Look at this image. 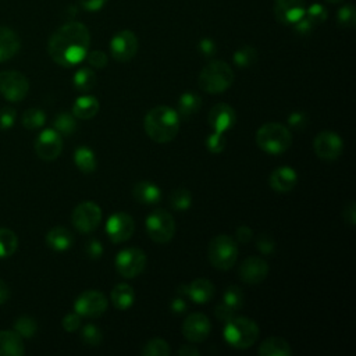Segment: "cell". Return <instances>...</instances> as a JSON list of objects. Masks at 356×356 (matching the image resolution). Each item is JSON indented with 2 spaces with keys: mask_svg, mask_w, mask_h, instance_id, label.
<instances>
[{
  "mask_svg": "<svg viewBox=\"0 0 356 356\" xmlns=\"http://www.w3.org/2000/svg\"><path fill=\"white\" fill-rule=\"evenodd\" d=\"M343 220L349 225H355L356 221V206L353 200H349L343 207Z\"/></svg>",
  "mask_w": 356,
  "mask_h": 356,
  "instance_id": "obj_52",
  "label": "cell"
},
{
  "mask_svg": "<svg viewBox=\"0 0 356 356\" xmlns=\"http://www.w3.org/2000/svg\"><path fill=\"white\" fill-rule=\"evenodd\" d=\"M108 306L107 298L95 289L83 291L74 303V312H76L81 317L96 318L100 317Z\"/></svg>",
  "mask_w": 356,
  "mask_h": 356,
  "instance_id": "obj_10",
  "label": "cell"
},
{
  "mask_svg": "<svg viewBox=\"0 0 356 356\" xmlns=\"http://www.w3.org/2000/svg\"><path fill=\"white\" fill-rule=\"evenodd\" d=\"M46 243L56 252H64L74 243V235L65 227H54L46 234Z\"/></svg>",
  "mask_w": 356,
  "mask_h": 356,
  "instance_id": "obj_26",
  "label": "cell"
},
{
  "mask_svg": "<svg viewBox=\"0 0 356 356\" xmlns=\"http://www.w3.org/2000/svg\"><path fill=\"white\" fill-rule=\"evenodd\" d=\"M63 328L68 332H74L76 331L79 327H81V316L76 313V312H72V313H68L64 316L63 321Z\"/></svg>",
  "mask_w": 356,
  "mask_h": 356,
  "instance_id": "obj_47",
  "label": "cell"
},
{
  "mask_svg": "<svg viewBox=\"0 0 356 356\" xmlns=\"http://www.w3.org/2000/svg\"><path fill=\"white\" fill-rule=\"evenodd\" d=\"M313 149L318 159L332 161L341 156L343 150V142L337 132L323 131L314 138Z\"/></svg>",
  "mask_w": 356,
  "mask_h": 356,
  "instance_id": "obj_13",
  "label": "cell"
},
{
  "mask_svg": "<svg viewBox=\"0 0 356 356\" xmlns=\"http://www.w3.org/2000/svg\"><path fill=\"white\" fill-rule=\"evenodd\" d=\"M232 58H234V63H235L239 68H248V67H250V65H253V64L256 63V60H257V51H256L254 47L245 44V46L239 47V49L234 53Z\"/></svg>",
  "mask_w": 356,
  "mask_h": 356,
  "instance_id": "obj_35",
  "label": "cell"
},
{
  "mask_svg": "<svg viewBox=\"0 0 356 356\" xmlns=\"http://www.w3.org/2000/svg\"><path fill=\"white\" fill-rule=\"evenodd\" d=\"M327 1H330V3H341L343 0H327Z\"/></svg>",
  "mask_w": 356,
  "mask_h": 356,
  "instance_id": "obj_58",
  "label": "cell"
},
{
  "mask_svg": "<svg viewBox=\"0 0 356 356\" xmlns=\"http://www.w3.org/2000/svg\"><path fill=\"white\" fill-rule=\"evenodd\" d=\"M260 356H291V345L281 337H268L259 346Z\"/></svg>",
  "mask_w": 356,
  "mask_h": 356,
  "instance_id": "obj_27",
  "label": "cell"
},
{
  "mask_svg": "<svg viewBox=\"0 0 356 356\" xmlns=\"http://www.w3.org/2000/svg\"><path fill=\"white\" fill-rule=\"evenodd\" d=\"M257 146L268 154H281L292 143L289 129L280 122H266L256 132Z\"/></svg>",
  "mask_w": 356,
  "mask_h": 356,
  "instance_id": "obj_5",
  "label": "cell"
},
{
  "mask_svg": "<svg viewBox=\"0 0 356 356\" xmlns=\"http://www.w3.org/2000/svg\"><path fill=\"white\" fill-rule=\"evenodd\" d=\"M206 147L211 153L222 152L224 147H225V136H224V134L214 132V131L211 134H209V136L206 139Z\"/></svg>",
  "mask_w": 356,
  "mask_h": 356,
  "instance_id": "obj_43",
  "label": "cell"
},
{
  "mask_svg": "<svg viewBox=\"0 0 356 356\" xmlns=\"http://www.w3.org/2000/svg\"><path fill=\"white\" fill-rule=\"evenodd\" d=\"M140 353L143 356H170L171 349L167 341L161 338H153L143 345Z\"/></svg>",
  "mask_w": 356,
  "mask_h": 356,
  "instance_id": "obj_34",
  "label": "cell"
},
{
  "mask_svg": "<svg viewBox=\"0 0 356 356\" xmlns=\"http://www.w3.org/2000/svg\"><path fill=\"white\" fill-rule=\"evenodd\" d=\"M214 314H216V317H217L220 321L227 323L228 320H231V318L234 317L235 312L231 310L228 306H225V305L221 302L220 305H217V307H216V310H214Z\"/></svg>",
  "mask_w": 356,
  "mask_h": 356,
  "instance_id": "obj_50",
  "label": "cell"
},
{
  "mask_svg": "<svg viewBox=\"0 0 356 356\" xmlns=\"http://www.w3.org/2000/svg\"><path fill=\"white\" fill-rule=\"evenodd\" d=\"M338 24L342 28H353L356 24V11L352 4H346L339 8L338 11Z\"/></svg>",
  "mask_w": 356,
  "mask_h": 356,
  "instance_id": "obj_41",
  "label": "cell"
},
{
  "mask_svg": "<svg viewBox=\"0 0 356 356\" xmlns=\"http://www.w3.org/2000/svg\"><path fill=\"white\" fill-rule=\"evenodd\" d=\"M81 338L83 341L85 345L88 346H97L102 343L103 341V335H102V331L93 325V324H86L82 331H81Z\"/></svg>",
  "mask_w": 356,
  "mask_h": 356,
  "instance_id": "obj_40",
  "label": "cell"
},
{
  "mask_svg": "<svg viewBox=\"0 0 356 356\" xmlns=\"http://www.w3.org/2000/svg\"><path fill=\"white\" fill-rule=\"evenodd\" d=\"M18 248V238L14 231L8 228H0V259L10 257Z\"/></svg>",
  "mask_w": 356,
  "mask_h": 356,
  "instance_id": "obj_32",
  "label": "cell"
},
{
  "mask_svg": "<svg viewBox=\"0 0 356 356\" xmlns=\"http://www.w3.org/2000/svg\"><path fill=\"white\" fill-rule=\"evenodd\" d=\"M96 81H97V78H96L95 71L88 68V67H83V68H79L74 74L72 83H74L76 90H79V92H89L90 89L95 88Z\"/></svg>",
  "mask_w": 356,
  "mask_h": 356,
  "instance_id": "obj_31",
  "label": "cell"
},
{
  "mask_svg": "<svg viewBox=\"0 0 356 356\" xmlns=\"http://www.w3.org/2000/svg\"><path fill=\"white\" fill-rule=\"evenodd\" d=\"M38 330L36 321L29 316H21L14 321V331L22 338H32Z\"/></svg>",
  "mask_w": 356,
  "mask_h": 356,
  "instance_id": "obj_39",
  "label": "cell"
},
{
  "mask_svg": "<svg viewBox=\"0 0 356 356\" xmlns=\"http://www.w3.org/2000/svg\"><path fill=\"white\" fill-rule=\"evenodd\" d=\"M211 330L210 320L203 313H191L184 324H182V334L186 341L191 343H197L204 341Z\"/></svg>",
  "mask_w": 356,
  "mask_h": 356,
  "instance_id": "obj_16",
  "label": "cell"
},
{
  "mask_svg": "<svg viewBox=\"0 0 356 356\" xmlns=\"http://www.w3.org/2000/svg\"><path fill=\"white\" fill-rule=\"evenodd\" d=\"M259 338V327L249 317H232L224 325V339L235 349H248Z\"/></svg>",
  "mask_w": 356,
  "mask_h": 356,
  "instance_id": "obj_4",
  "label": "cell"
},
{
  "mask_svg": "<svg viewBox=\"0 0 356 356\" xmlns=\"http://www.w3.org/2000/svg\"><path fill=\"white\" fill-rule=\"evenodd\" d=\"M306 11L305 0H274V15L284 25H295Z\"/></svg>",
  "mask_w": 356,
  "mask_h": 356,
  "instance_id": "obj_17",
  "label": "cell"
},
{
  "mask_svg": "<svg viewBox=\"0 0 356 356\" xmlns=\"http://www.w3.org/2000/svg\"><path fill=\"white\" fill-rule=\"evenodd\" d=\"M100 108L99 100L92 95L79 96L72 104V115L78 120H90L93 118Z\"/></svg>",
  "mask_w": 356,
  "mask_h": 356,
  "instance_id": "obj_25",
  "label": "cell"
},
{
  "mask_svg": "<svg viewBox=\"0 0 356 356\" xmlns=\"http://www.w3.org/2000/svg\"><path fill=\"white\" fill-rule=\"evenodd\" d=\"M305 17L316 26V25H318V24H321L327 19V10L321 4L316 3V4L310 6L309 8H306Z\"/></svg>",
  "mask_w": 356,
  "mask_h": 356,
  "instance_id": "obj_42",
  "label": "cell"
},
{
  "mask_svg": "<svg viewBox=\"0 0 356 356\" xmlns=\"http://www.w3.org/2000/svg\"><path fill=\"white\" fill-rule=\"evenodd\" d=\"M25 346L22 337L15 331H0V356H22Z\"/></svg>",
  "mask_w": 356,
  "mask_h": 356,
  "instance_id": "obj_21",
  "label": "cell"
},
{
  "mask_svg": "<svg viewBox=\"0 0 356 356\" xmlns=\"http://www.w3.org/2000/svg\"><path fill=\"white\" fill-rule=\"evenodd\" d=\"M88 63L93 67V68H104L108 63V58H107V54L102 50H92V51H88L86 57Z\"/></svg>",
  "mask_w": 356,
  "mask_h": 356,
  "instance_id": "obj_45",
  "label": "cell"
},
{
  "mask_svg": "<svg viewBox=\"0 0 356 356\" xmlns=\"http://www.w3.org/2000/svg\"><path fill=\"white\" fill-rule=\"evenodd\" d=\"M239 278L246 284H259L264 281L268 274V264L259 256L246 257L239 266Z\"/></svg>",
  "mask_w": 356,
  "mask_h": 356,
  "instance_id": "obj_18",
  "label": "cell"
},
{
  "mask_svg": "<svg viewBox=\"0 0 356 356\" xmlns=\"http://www.w3.org/2000/svg\"><path fill=\"white\" fill-rule=\"evenodd\" d=\"M199 51L204 56V57H211L216 53V44L211 39H203L199 42Z\"/></svg>",
  "mask_w": 356,
  "mask_h": 356,
  "instance_id": "obj_54",
  "label": "cell"
},
{
  "mask_svg": "<svg viewBox=\"0 0 356 356\" xmlns=\"http://www.w3.org/2000/svg\"><path fill=\"white\" fill-rule=\"evenodd\" d=\"M138 47H139L138 38L129 29L117 32L110 40L111 57L120 63H127L132 60L136 56Z\"/></svg>",
  "mask_w": 356,
  "mask_h": 356,
  "instance_id": "obj_12",
  "label": "cell"
},
{
  "mask_svg": "<svg viewBox=\"0 0 356 356\" xmlns=\"http://www.w3.org/2000/svg\"><path fill=\"white\" fill-rule=\"evenodd\" d=\"M29 92V81L19 71L0 72V93L10 102H21Z\"/></svg>",
  "mask_w": 356,
  "mask_h": 356,
  "instance_id": "obj_11",
  "label": "cell"
},
{
  "mask_svg": "<svg viewBox=\"0 0 356 356\" xmlns=\"http://www.w3.org/2000/svg\"><path fill=\"white\" fill-rule=\"evenodd\" d=\"M85 250H86V254L92 259H99L102 257L103 254V246H102V242L96 241V239H90L86 246H85Z\"/></svg>",
  "mask_w": 356,
  "mask_h": 356,
  "instance_id": "obj_49",
  "label": "cell"
},
{
  "mask_svg": "<svg viewBox=\"0 0 356 356\" xmlns=\"http://www.w3.org/2000/svg\"><path fill=\"white\" fill-rule=\"evenodd\" d=\"M143 128L152 140L167 143L172 140L179 131V115L177 110L168 106H156L146 113Z\"/></svg>",
  "mask_w": 356,
  "mask_h": 356,
  "instance_id": "obj_2",
  "label": "cell"
},
{
  "mask_svg": "<svg viewBox=\"0 0 356 356\" xmlns=\"http://www.w3.org/2000/svg\"><path fill=\"white\" fill-rule=\"evenodd\" d=\"M135 231L134 218L125 211H117L107 218L106 232L111 242L121 243L127 242Z\"/></svg>",
  "mask_w": 356,
  "mask_h": 356,
  "instance_id": "obj_14",
  "label": "cell"
},
{
  "mask_svg": "<svg viewBox=\"0 0 356 356\" xmlns=\"http://www.w3.org/2000/svg\"><path fill=\"white\" fill-rule=\"evenodd\" d=\"M19 47L21 42L18 35L7 26H0V63L14 57Z\"/></svg>",
  "mask_w": 356,
  "mask_h": 356,
  "instance_id": "obj_23",
  "label": "cell"
},
{
  "mask_svg": "<svg viewBox=\"0 0 356 356\" xmlns=\"http://www.w3.org/2000/svg\"><path fill=\"white\" fill-rule=\"evenodd\" d=\"M170 204L177 211H185L192 204V195L185 188L174 189L170 195Z\"/></svg>",
  "mask_w": 356,
  "mask_h": 356,
  "instance_id": "obj_36",
  "label": "cell"
},
{
  "mask_svg": "<svg viewBox=\"0 0 356 356\" xmlns=\"http://www.w3.org/2000/svg\"><path fill=\"white\" fill-rule=\"evenodd\" d=\"M202 107V99L199 95L193 92H185L181 95L178 100V115H182L185 118L193 115L197 113V110Z\"/></svg>",
  "mask_w": 356,
  "mask_h": 356,
  "instance_id": "obj_30",
  "label": "cell"
},
{
  "mask_svg": "<svg viewBox=\"0 0 356 356\" xmlns=\"http://www.w3.org/2000/svg\"><path fill=\"white\" fill-rule=\"evenodd\" d=\"M111 298V303L114 305L115 309L118 310H127L134 305L135 300V292L132 289L131 285L128 284H117L110 293Z\"/></svg>",
  "mask_w": 356,
  "mask_h": 356,
  "instance_id": "obj_28",
  "label": "cell"
},
{
  "mask_svg": "<svg viewBox=\"0 0 356 356\" xmlns=\"http://www.w3.org/2000/svg\"><path fill=\"white\" fill-rule=\"evenodd\" d=\"M53 129H56L60 135L68 136L76 129V118L72 113H58L53 121Z\"/></svg>",
  "mask_w": 356,
  "mask_h": 356,
  "instance_id": "obj_33",
  "label": "cell"
},
{
  "mask_svg": "<svg viewBox=\"0 0 356 356\" xmlns=\"http://www.w3.org/2000/svg\"><path fill=\"white\" fill-rule=\"evenodd\" d=\"M307 122V117L303 111H293L288 115V124L293 129H303Z\"/></svg>",
  "mask_w": 356,
  "mask_h": 356,
  "instance_id": "obj_48",
  "label": "cell"
},
{
  "mask_svg": "<svg viewBox=\"0 0 356 356\" xmlns=\"http://www.w3.org/2000/svg\"><path fill=\"white\" fill-rule=\"evenodd\" d=\"M134 197L142 204H154L161 200V189L150 181H139L132 189Z\"/></svg>",
  "mask_w": 356,
  "mask_h": 356,
  "instance_id": "obj_24",
  "label": "cell"
},
{
  "mask_svg": "<svg viewBox=\"0 0 356 356\" xmlns=\"http://www.w3.org/2000/svg\"><path fill=\"white\" fill-rule=\"evenodd\" d=\"M8 298H10L8 285H7L3 280H0V305L4 303V302H7Z\"/></svg>",
  "mask_w": 356,
  "mask_h": 356,
  "instance_id": "obj_57",
  "label": "cell"
},
{
  "mask_svg": "<svg viewBox=\"0 0 356 356\" xmlns=\"http://www.w3.org/2000/svg\"><path fill=\"white\" fill-rule=\"evenodd\" d=\"M74 163L79 171L89 174L93 172L97 167V160L92 149L86 146H79L74 152Z\"/></svg>",
  "mask_w": 356,
  "mask_h": 356,
  "instance_id": "obj_29",
  "label": "cell"
},
{
  "mask_svg": "<svg viewBox=\"0 0 356 356\" xmlns=\"http://www.w3.org/2000/svg\"><path fill=\"white\" fill-rule=\"evenodd\" d=\"M214 284L207 278H196L188 284L186 296L195 303H207L214 296Z\"/></svg>",
  "mask_w": 356,
  "mask_h": 356,
  "instance_id": "obj_22",
  "label": "cell"
},
{
  "mask_svg": "<svg viewBox=\"0 0 356 356\" xmlns=\"http://www.w3.org/2000/svg\"><path fill=\"white\" fill-rule=\"evenodd\" d=\"M256 246L263 254H271L275 249V242H274V239L271 238L270 234L261 232L256 238Z\"/></svg>",
  "mask_w": 356,
  "mask_h": 356,
  "instance_id": "obj_44",
  "label": "cell"
},
{
  "mask_svg": "<svg viewBox=\"0 0 356 356\" xmlns=\"http://www.w3.org/2000/svg\"><path fill=\"white\" fill-rule=\"evenodd\" d=\"M63 150V138L61 135L53 129L47 128L42 131L35 140V152L39 159L44 161L56 160Z\"/></svg>",
  "mask_w": 356,
  "mask_h": 356,
  "instance_id": "obj_15",
  "label": "cell"
},
{
  "mask_svg": "<svg viewBox=\"0 0 356 356\" xmlns=\"http://www.w3.org/2000/svg\"><path fill=\"white\" fill-rule=\"evenodd\" d=\"M235 120V110L227 103L214 104L207 114V121L211 129L220 134H225L227 131H229L234 127Z\"/></svg>",
  "mask_w": 356,
  "mask_h": 356,
  "instance_id": "obj_19",
  "label": "cell"
},
{
  "mask_svg": "<svg viewBox=\"0 0 356 356\" xmlns=\"http://www.w3.org/2000/svg\"><path fill=\"white\" fill-rule=\"evenodd\" d=\"M15 110L13 107L0 108V129H8L14 125Z\"/></svg>",
  "mask_w": 356,
  "mask_h": 356,
  "instance_id": "obj_46",
  "label": "cell"
},
{
  "mask_svg": "<svg viewBox=\"0 0 356 356\" xmlns=\"http://www.w3.org/2000/svg\"><path fill=\"white\" fill-rule=\"evenodd\" d=\"M22 125L28 129H36L40 128L46 121V114L40 108H28L22 114Z\"/></svg>",
  "mask_w": 356,
  "mask_h": 356,
  "instance_id": "obj_38",
  "label": "cell"
},
{
  "mask_svg": "<svg viewBox=\"0 0 356 356\" xmlns=\"http://www.w3.org/2000/svg\"><path fill=\"white\" fill-rule=\"evenodd\" d=\"M146 253L139 248H125L117 253L115 270L124 278L138 277L146 267Z\"/></svg>",
  "mask_w": 356,
  "mask_h": 356,
  "instance_id": "obj_8",
  "label": "cell"
},
{
  "mask_svg": "<svg viewBox=\"0 0 356 356\" xmlns=\"http://www.w3.org/2000/svg\"><path fill=\"white\" fill-rule=\"evenodd\" d=\"M298 182V174L296 171L289 165H281L275 168L268 178V184L273 191L285 193L295 188Z\"/></svg>",
  "mask_w": 356,
  "mask_h": 356,
  "instance_id": "obj_20",
  "label": "cell"
},
{
  "mask_svg": "<svg viewBox=\"0 0 356 356\" xmlns=\"http://www.w3.org/2000/svg\"><path fill=\"white\" fill-rule=\"evenodd\" d=\"M243 299H245V295H243L242 289L239 286H236V285L228 286L224 291V295H222V303L225 306H228L234 312H236V310H239L242 307Z\"/></svg>",
  "mask_w": 356,
  "mask_h": 356,
  "instance_id": "obj_37",
  "label": "cell"
},
{
  "mask_svg": "<svg viewBox=\"0 0 356 356\" xmlns=\"http://www.w3.org/2000/svg\"><path fill=\"white\" fill-rule=\"evenodd\" d=\"M178 355H181V356H197L199 349L195 345H182L178 349Z\"/></svg>",
  "mask_w": 356,
  "mask_h": 356,
  "instance_id": "obj_56",
  "label": "cell"
},
{
  "mask_svg": "<svg viewBox=\"0 0 356 356\" xmlns=\"http://www.w3.org/2000/svg\"><path fill=\"white\" fill-rule=\"evenodd\" d=\"M89 44V29L81 22H67L50 36L47 51L58 65L74 67L86 57Z\"/></svg>",
  "mask_w": 356,
  "mask_h": 356,
  "instance_id": "obj_1",
  "label": "cell"
},
{
  "mask_svg": "<svg viewBox=\"0 0 356 356\" xmlns=\"http://www.w3.org/2000/svg\"><path fill=\"white\" fill-rule=\"evenodd\" d=\"M107 0H78V4L85 11H97L106 6Z\"/></svg>",
  "mask_w": 356,
  "mask_h": 356,
  "instance_id": "obj_51",
  "label": "cell"
},
{
  "mask_svg": "<svg viewBox=\"0 0 356 356\" xmlns=\"http://www.w3.org/2000/svg\"><path fill=\"white\" fill-rule=\"evenodd\" d=\"M199 86L206 93L218 95L225 92L234 82V71L225 61L213 60L199 74Z\"/></svg>",
  "mask_w": 356,
  "mask_h": 356,
  "instance_id": "obj_3",
  "label": "cell"
},
{
  "mask_svg": "<svg viewBox=\"0 0 356 356\" xmlns=\"http://www.w3.org/2000/svg\"><path fill=\"white\" fill-rule=\"evenodd\" d=\"M72 225L82 234L93 232L102 221V209L90 200L81 202L75 206L71 214Z\"/></svg>",
  "mask_w": 356,
  "mask_h": 356,
  "instance_id": "obj_9",
  "label": "cell"
},
{
  "mask_svg": "<svg viewBox=\"0 0 356 356\" xmlns=\"http://www.w3.org/2000/svg\"><path fill=\"white\" fill-rule=\"evenodd\" d=\"M207 256L213 267H216L217 270H229L235 264L238 257L236 241L227 234L216 235L209 243Z\"/></svg>",
  "mask_w": 356,
  "mask_h": 356,
  "instance_id": "obj_6",
  "label": "cell"
},
{
  "mask_svg": "<svg viewBox=\"0 0 356 356\" xmlns=\"http://www.w3.org/2000/svg\"><path fill=\"white\" fill-rule=\"evenodd\" d=\"M146 232L157 243H167L175 234L174 217L164 209H156L146 217Z\"/></svg>",
  "mask_w": 356,
  "mask_h": 356,
  "instance_id": "obj_7",
  "label": "cell"
},
{
  "mask_svg": "<svg viewBox=\"0 0 356 356\" xmlns=\"http://www.w3.org/2000/svg\"><path fill=\"white\" fill-rule=\"evenodd\" d=\"M252 236H253V231H252L248 225H241V227L236 229V232H235V238H236V241H238L239 243H248V242H250Z\"/></svg>",
  "mask_w": 356,
  "mask_h": 356,
  "instance_id": "obj_53",
  "label": "cell"
},
{
  "mask_svg": "<svg viewBox=\"0 0 356 356\" xmlns=\"http://www.w3.org/2000/svg\"><path fill=\"white\" fill-rule=\"evenodd\" d=\"M170 307L175 314H182L186 310V302L182 299V296H178L171 300Z\"/></svg>",
  "mask_w": 356,
  "mask_h": 356,
  "instance_id": "obj_55",
  "label": "cell"
}]
</instances>
